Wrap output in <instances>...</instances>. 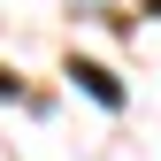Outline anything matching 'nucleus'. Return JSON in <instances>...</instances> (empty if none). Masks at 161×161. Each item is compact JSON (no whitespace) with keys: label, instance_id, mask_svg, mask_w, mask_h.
I'll use <instances>...</instances> for the list:
<instances>
[{"label":"nucleus","instance_id":"nucleus-1","mask_svg":"<svg viewBox=\"0 0 161 161\" xmlns=\"http://www.w3.org/2000/svg\"><path fill=\"white\" fill-rule=\"evenodd\" d=\"M69 77H77V85H85L92 100H100V108H123V85H115V77L100 69V62H69Z\"/></svg>","mask_w":161,"mask_h":161}]
</instances>
